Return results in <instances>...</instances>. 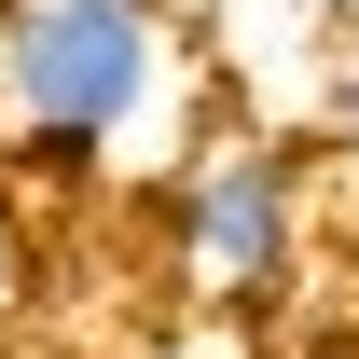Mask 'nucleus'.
<instances>
[{
    "mask_svg": "<svg viewBox=\"0 0 359 359\" xmlns=\"http://www.w3.org/2000/svg\"><path fill=\"white\" fill-rule=\"evenodd\" d=\"M166 97H180L166 0H0V166L14 180L125 166V138Z\"/></svg>",
    "mask_w": 359,
    "mask_h": 359,
    "instance_id": "f257e3e1",
    "label": "nucleus"
},
{
    "mask_svg": "<svg viewBox=\"0 0 359 359\" xmlns=\"http://www.w3.org/2000/svg\"><path fill=\"white\" fill-rule=\"evenodd\" d=\"M166 249H180V290H208V304L276 290L304 249V166L249 125H208L166 180Z\"/></svg>",
    "mask_w": 359,
    "mask_h": 359,
    "instance_id": "f03ea898",
    "label": "nucleus"
},
{
    "mask_svg": "<svg viewBox=\"0 0 359 359\" xmlns=\"http://www.w3.org/2000/svg\"><path fill=\"white\" fill-rule=\"evenodd\" d=\"M14 276H28V222H14V166H0V318H14Z\"/></svg>",
    "mask_w": 359,
    "mask_h": 359,
    "instance_id": "7ed1b4c3",
    "label": "nucleus"
},
{
    "mask_svg": "<svg viewBox=\"0 0 359 359\" xmlns=\"http://www.w3.org/2000/svg\"><path fill=\"white\" fill-rule=\"evenodd\" d=\"M318 111H332V152H359V55L332 69V97H318Z\"/></svg>",
    "mask_w": 359,
    "mask_h": 359,
    "instance_id": "20e7f679",
    "label": "nucleus"
},
{
    "mask_svg": "<svg viewBox=\"0 0 359 359\" xmlns=\"http://www.w3.org/2000/svg\"><path fill=\"white\" fill-rule=\"evenodd\" d=\"M304 14H346V0H304Z\"/></svg>",
    "mask_w": 359,
    "mask_h": 359,
    "instance_id": "39448f33",
    "label": "nucleus"
}]
</instances>
